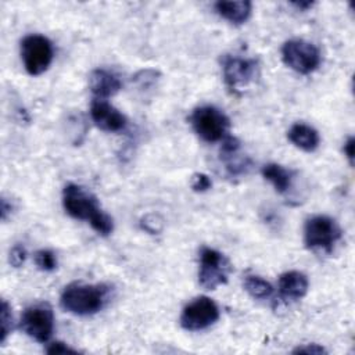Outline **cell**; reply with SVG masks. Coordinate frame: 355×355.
Returning a JSON list of instances; mask_svg holds the SVG:
<instances>
[{
	"instance_id": "cell-13",
	"label": "cell",
	"mask_w": 355,
	"mask_h": 355,
	"mask_svg": "<svg viewBox=\"0 0 355 355\" xmlns=\"http://www.w3.org/2000/svg\"><path fill=\"white\" fill-rule=\"evenodd\" d=\"M309 282L308 277L298 270H288L280 275L277 288L286 300H301L308 293Z\"/></svg>"
},
{
	"instance_id": "cell-12",
	"label": "cell",
	"mask_w": 355,
	"mask_h": 355,
	"mask_svg": "<svg viewBox=\"0 0 355 355\" xmlns=\"http://www.w3.org/2000/svg\"><path fill=\"white\" fill-rule=\"evenodd\" d=\"M89 87L94 98L107 100L108 97L116 94L121 90L122 82L111 71L97 68L92 71L89 76Z\"/></svg>"
},
{
	"instance_id": "cell-9",
	"label": "cell",
	"mask_w": 355,
	"mask_h": 355,
	"mask_svg": "<svg viewBox=\"0 0 355 355\" xmlns=\"http://www.w3.org/2000/svg\"><path fill=\"white\" fill-rule=\"evenodd\" d=\"M219 319V308L214 300L205 295L196 297L183 309L179 318L180 326L189 331L208 329Z\"/></svg>"
},
{
	"instance_id": "cell-6",
	"label": "cell",
	"mask_w": 355,
	"mask_h": 355,
	"mask_svg": "<svg viewBox=\"0 0 355 355\" xmlns=\"http://www.w3.org/2000/svg\"><path fill=\"white\" fill-rule=\"evenodd\" d=\"M53 57L54 49L49 37L32 33L21 40V60L29 75L39 76L46 72L51 65Z\"/></svg>"
},
{
	"instance_id": "cell-10",
	"label": "cell",
	"mask_w": 355,
	"mask_h": 355,
	"mask_svg": "<svg viewBox=\"0 0 355 355\" xmlns=\"http://www.w3.org/2000/svg\"><path fill=\"white\" fill-rule=\"evenodd\" d=\"M22 331L37 343H47L54 331V315L47 304H35L28 306L21 318Z\"/></svg>"
},
{
	"instance_id": "cell-4",
	"label": "cell",
	"mask_w": 355,
	"mask_h": 355,
	"mask_svg": "<svg viewBox=\"0 0 355 355\" xmlns=\"http://www.w3.org/2000/svg\"><path fill=\"white\" fill-rule=\"evenodd\" d=\"M189 121L197 136L207 143L222 141L227 136L230 128L227 115L214 105L194 108Z\"/></svg>"
},
{
	"instance_id": "cell-16",
	"label": "cell",
	"mask_w": 355,
	"mask_h": 355,
	"mask_svg": "<svg viewBox=\"0 0 355 355\" xmlns=\"http://www.w3.org/2000/svg\"><path fill=\"white\" fill-rule=\"evenodd\" d=\"M262 176L270 182L275 190L280 194L288 191L293 184V172L275 162L262 166Z\"/></svg>"
},
{
	"instance_id": "cell-23",
	"label": "cell",
	"mask_w": 355,
	"mask_h": 355,
	"mask_svg": "<svg viewBox=\"0 0 355 355\" xmlns=\"http://www.w3.org/2000/svg\"><path fill=\"white\" fill-rule=\"evenodd\" d=\"M293 354H311V355H320V354H327L326 348H323L319 344H305L301 347H297L293 349Z\"/></svg>"
},
{
	"instance_id": "cell-20",
	"label": "cell",
	"mask_w": 355,
	"mask_h": 355,
	"mask_svg": "<svg viewBox=\"0 0 355 355\" xmlns=\"http://www.w3.org/2000/svg\"><path fill=\"white\" fill-rule=\"evenodd\" d=\"M190 187L197 193H204L212 187V180L208 175L197 172L190 179Z\"/></svg>"
},
{
	"instance_id": "cell-18",
	"label": "cell",
	"mask_w": 355,
	"mask_h": 355,
	"mask_svg": "<svg viewBox=\"0 0 355 355\" xmlns=\"http://www.w3.org/2000/svg\"><path fill=\"white\" fill-rule=\"evenodd\" d=\"M35 265L43 272H53L57 268V257L51 250H39L33 255Z\"/></svg>"
},
{
	"instance_id": "cell-21",
	"label": "cell",
	"mask_w": 355,
	"mask_h": 355,
	"mask_svg": "<svg viewBox=\"0 0 355 355\" xmlns=\"http://www.w3.org/2000/svg\"><path fill=\"white\" fill-rule=\"evenodd\" d=\"M28 257V252H26V248L22 245V244H15L11 250H10V254H8V262L11 266L14 268H19L24 265L25 259Z\"/></svg>"
},
{
	"instance_id": "cell-22",
	"label": "cell",
	"mask_w": 355,
	"mask_h": 355,
	"mask_svg": "<svg viewBox=\"0 0 355 355\" xmlns=\"http://www.w3.org/2000/svg\"><path fill=\"white\" fill-rule=\"evenodd\" d=\"M46 352L50 355H58V354H78L79 351L75 348H71L69 345H67L65 343L61 341H54L51 344L47 345Z\"/></svg>"
},
{
	"instance_id": "cell-15",
	"label": "cell",
	"mask_w": 355,
	"mask_h": 355,
	"mask_svg": "<svg viewBox=\"0 0 355 355\" xmlns=\"http://www.w3.org/2000/svg\"><path fill=\"white\" fill-rule=\"evenodd\" d=\"M287 137L297 148H300L302 151H306V153L315 151L319 147V143H320V137H319L318 130L315 128L306 125V123H302V122L294 123L288 129Z\"/></svg>"
},
{
	"instance_id": "cell-24",
	"label": "cell",
	"mask_w": 355,
	"mask_h": 355,
	"mask_svg": "<svg viewBox=\"0 0 355 355\" xmlns=\"http://www.w3.org/2000/svg\"><path fill=\"white\" fill-rule=\"evenodd\" d=\"M343 151H344V154H345V157H347L349 165H354V137H352V136H349V137L345 140V143H344V146H343Z\"/></svg>"
},
{
	"instance_id": "cell-8",
	"label": "cell",
	"mask_w": 355,
	"mask_h": 355,
	"mask_svg": "<svg viewBox=\"0 0 355 355\" xmlns=\"http://www.w3.org/2000/svg\"><path fill=\"white\" fill-rule=\"evenodd\" d=\"M198 258V283L202 288L215 290L216 287L227 283L232 265L220 251L211 247H201Z\"/></svg>"
},
{
	"instance_id": "cell-14",
	"label": "cell",
	"mask_w": 355,
	"mask_h": 355,
	"mask_svg": "<svg viewBox=\"0 0 355 355\" xmlns=\"http://www.w3.org/2000/svg\"><path fill=\"white\" fill-rule=\"evenodd\" d=\"M214 8L219 17L226 19L227 22L233 25H243L248 21L251 11H252V3L248 0H237V1H216L214 4Z\"/></svg>"
},
{
	"instance_id": "cell-11",
	"label": "cell",
	"mask_w": 355,
	"mask_h": 355,
	"mask_svg": "<svg viewBox=\"0 0 355 355\" xmlns=\"http://www.w3.org/2000/svg\"><path fill=\"white\" fill-rule=\"evenodd\" d=\"M90 118L94 125L104 132H121L126 128V116L107 100L93 98L90 104Z\"/></svg>"
},
{
	"instance_id": "cell-19",
	"label": "cell",
	"mask_w": 355,
	"mask_h": 355,
	"mask_svg": "<svg viewBox=\"0 0 355 355\" xmlns=\"http://www.w3.org/2000/svg\"><path fill=\"white\" fill-rule=\"evenodd\" d=\"M12 322H14V318H12L11 306H10V304L6 300H3L1 301V309H0V323H1L0 341L1 343H4L7 336L10 334L11 329H12Z\"/></svg>"
},
{
	"instance_id": "cell-26",
	"label": "cell",
	"mask_w": 355,
	"mask_h": 355,
	"mask_svg": "<svg viewBox=\"0 0 355 355\" xmlns=\"http://www.w3.org/2000/svg\"><path fill=\"white\" fill-rule=\"evenodd\" d=\"M293 6L297 7V8L301 10V11H305V10L311 8V7L313 6V3H312V1H294Z\"/></svg>"
},
{
	"instance_id": "cell-25",
	"label": "cell",
	"mask_w": 355,
	"mask_h": 355,
	"mask_svg": "<svg viewBox=\"0 0 355 355\" xmlns=\"http://www.w3.org/2000/svg\"><path fill=\"white\" fill-rule=\"evenodd\" d=\"M11 208H12L11 204H8L6 198H1V219H3V220L7 219L8 214L11 212Z\"/></svg>"
},
{
	"instance_id": "cell-1",
	"label": "cell",
	"mask_w": 355,
	"mask_h": 355,
	"mask_svg": "<svg viewBox=\"0 0 355 355\" xmlns=\"http://www.w3.org/2000/svg\"><path fill=\"white\" fill-rule=\"evenodd\" d=\"M62 207L69 216L87 220L93 230L101 236H108L114 230L112 218L100 208L97 198L79 184L68 183L64 187Z\"/></svg>"
},
{
	"instance_id": "cell-7",
	"label": "cell",
	"mask_w": 355,
	"mask_h": 355,
	"mask_svg": "<svg viewBox=\"0 0 355 355\" xmlns=\"http://www.w3.org/2000/svg\"><path fill=\"white\" fill-rule=\"evenodd\" d=\"M282 60L294 72L309 75L319 68L322 55L313 43L302 39H291L282 46Z\"/></svg>"
},
{
	"instance_id": "cell-17",
	"label": "cell",
	"mask_w": 355,
	"mask_h": 355,
	"mask_svg": "<svg viewBox=\"0 0 355 355\" xmlns=\"http://www.w3.org/2000/svg\"><path fill=\"white\" fill-rule=\"evenodd\" d=\"M244 288L255 300H265L273 293L272 284L261 276H247L244 279Z\"/></svg>"
},
{
	"instance_id": "cell-3",
	"label": "cell",
	"mask_w": 355,
	"mask_h": 355,
	"mask_svg": "<svg viewBox=\"0 0 355 355\" xmlns=\"http://www.w3.org/2000/svg\"><path fill=\"white\" fill-rule=\"evenodd\" d=\"M220 65L225 85L234 96H243L259 78V64L255 58L225 54Z\"/></svg>"
},
{
	"instance_id": "cell-2",
	"label": "cell",
	"mask_w": 355,
	"mask_h": 355,
	"mask_svg": "<svg viewBox=\"0 0 355 355\" xmlns=\"http://www.w3.org/2000/svg\"><path fill=\"white\" fill-rule=\"evenodd\" d=\"M110 298V287L105 284H86L71 283L68 284L60 297V304L64 311L87 316L101 311Z\"/></svg>"
},
{
	"instance_id": "cell-5",
	"label": "cell",
	"mask_w": 355,
	"mask_h": 355,
	"mask_svg": "<svg viewBox=\"0 0 355 355\" xmlns=\"http://www.w3.org/2000/svg\"><path fill=\"white\" fill-rule=\"evenodd\" d=\"M340 225L327 215H315L304 225V243L312 251L331 252L341 239Z\"/></svg>"
}]
</instances>
